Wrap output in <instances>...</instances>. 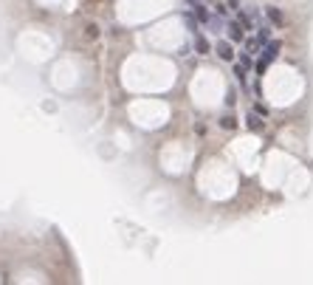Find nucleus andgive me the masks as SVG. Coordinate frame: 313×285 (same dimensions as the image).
I'll list each match as a JSON object with an SVG mask.
<instances>
[{
	"mask_svg": "<svg viewBox=\"0 0 313 285\" xmlns=\"http://www.w3.org/2000/svg\"><path fill=\"white\" fill-rule=\"evenodd\" d=\"M248 127H251V130H260L263 124H260V119H257V116H248Z\"/></svg>",
	"mask_w": 313,
	"mask_h": 285,
	"instance_id": "nucleus-5",
	"label": "nucleus"
},
{
	"mask_svg": "<svg viewBox=\"0 0 313 285\" xmlns=\"http://www.w3.org/2000/svg\"><path fill=\"white\" fill-rule=\"evenodd\" d=\"M268 17H271V20H274V23H276V25L282 23V17H279V12H274V9H268Z\"/></svg>",
	"mask_w": 313,
	"mask_h": 285,
	"instance_id": "nucleus-6",
	"label": "nucleus"
},
{
	"mask_svg": "<svg viewBox=\"0 0 313 285\" xmlns=\"http://www.w3.org/2000/svg\"><path fill=\"white\" fill-rule=\"evenodd\" d=\"M217 57H220V60H229L232 62L234 60V51H232V40H223V43H217Z\"/></svg>",
	"mask_w": 313,
	"mask_h": 285,
	"instance_id": "nucleus-3",
	"label": "nucleus"
},
{
	"mask_svg": "<svg viewBox=\"0 0 313 285\" xmlns=\"http://www.w3.org/2000/svg\"><path fill=\"white\" fill-rule=\"evenodd\" d=\"M226 29H229V40H232V43H243V40H246V31H243V23H240V20H232Z\"/></svg>",
	"mask_w": 313,
	"mask_h": 285,
	"instance_id": "nucleus-2",
	"label": "nucleus"
},
{
	"mask_svg": "<svg viewBox=\"0 0 313 285\" xmlns=\"http://www.w3.org/2000/svg\"><path fill=\"white\" fill-rule=\"evenodd\" d=\"M279 48H282V45H279V40H268V43H263V54H260L257 65H254V71H257L260 76H263L265 68H268L271 62H274L276 57H279Z\"/></svg>",
	"mask_w": 313,
	"mask_h": 285,
	"instance_id": "nucleus-1",
	"label": "nucleus"
},
{
	"mask_svg": "<svg viewBox=\"0 0 313 285\" xmlns=\"http://www.w3.org/2000/svg\"><path fill=\"white\" fill-rule=\"evenodd\" d=\"M195 51H197L201 57H206L209 51H212V45H209V40H206L203 34H195Z\"/></svg>",
	"mask_w": 313,
	"mask_h": 285,
	"instance_id": "nucleus-4",
	"label": "nucleus"
}]
</instances>
